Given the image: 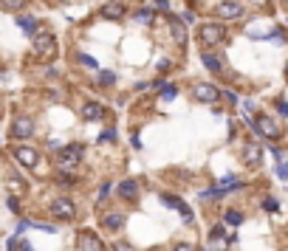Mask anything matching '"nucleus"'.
Segmentation results:
<instances>
[{"mask_svg": "<svg viewBox=\"0 0 288 251\" xmlns=\"http://www.w3.org/2000/svg\"><path fill=\"white\" fill-rule=\"evenodd\" d=\"M198 40H201V45H221L226 40V29L221 23H203L198 29Z\"/></svg>", "mask_w": 288, "mask_h": 251, "instance_id": "1", "label": "nucleus"}, {"mask_svg": "<svg viewBox=\"0 0 288 251\" xmlns=\"http://www.w3.org/2000/svg\"><path fill=\"white\" fill-rule=\"evenodd\" d=\"M31 43H34V51H37L40 57H48V60H54L57 57V40L54 34H48V31H34L31 34Z\"/></svg>", "mask_w": 288, "mask_h": 251, "instance_id": "2", "label": "nucleus"}, {"mask_svg": "<svg viewBox=\"0 0 288 251\" xmlns=\"http://www.w3.org/2000/svg\"><path fill=\"white\" fill-rule=\"evenodd\" d=\"M48 212H51V217H54V220H74L76 206H74V201H71V198H54V201H51V206H48Z\"/></svg>", "mask_w": 288, "mask_h": 251, "instance_id": "3", "label": "nucleus"}, {"mask_svg": "<svg viewBox=\"0 0 288 251\" xmlns=\"http://www.w3.org/2000/svg\"><path fill=\"white\" fill-rule=\"evenodd\" d=\"M80 150L82 147H62V150H57L54 153V164H57V170H76V164H80Z\"/></svg>", "mask_w": 288, "mask_h": 251, "instance_id": "4", "label": "nucleus"}, {"mask_svg": "<svg viewBox=\"0 0 288 251\" xmlns=\"http://www.w3.org/2000/svg\"><path fill=\"white\" fill-rule=\"evenodd\" d=\"M251 124H254V130H257V133L263 135V138H269V141H277V138L282 135L280 124H277L274 119H269V116H257Z\"/></svg>", "mask_w": 288, "mask_h": 251, "instance_id": "5", "label": "nucleus"}, {"mask_svg": "<svg viewBox=\"0 0 288 251\" xmlns=\"http://www.w3.org/2000/svg\"><path fill=\"white\" fill-rule=\"evenodd\" d=\"M192 96H195L198 102L215 104L218 99H221V91H218L215 85H209V82H198V85H192Z\"/></svg>", "mask_w": 288, "mask_h": 251, "instance_id": "6", "label": "nucleus"}, {"mask_svg": "<svg viewBox=\"0 0 288 251\" xmlns=\"http://www.w3.org/2000/svg\"><path fill=\"white\" fill-rule=\"evenodd\" d=\"M14 158H17V164H23L25 170H34V166L40 164V153L34 147H17L14 150Z\"/></svg>", "mask_w": 288, "mask_h": 251, "instance_id": "7", "label": "nucleus"}, {"mask_svg": "<svg viewBox=\"0 0 288 251\" xmlns=\"http://www.w3.org/2000/svg\"><path fill=\"white\" fill-rule=\"evenodd\" d=\"M215 14H218V17H223V20H238V17H243V6H240V3H234V0H223V3H218Z\"/></svg>", "mask_w": 288, "mask_h": 251, "instance_id": "8", "label": "nucleus"}, {"mask_svg": "<svg viewBox=\"0 0 288 251\" xmlns=\"http://www.w3.org/2000/svg\"><path fill=\"white\" fill-rule=\"evenodd\" d=\"M76 243H80V251H104L102 240H99L93 232H88V229H85V232H80Z\"/></svg>", "mask_w": 288, "mask_h": 251, "instance_id": "9", "label": "nucleus"}, {"mask_svg": "<svg viewBox=\"0 0 288 251\" xmlns=\"http://www.w3.org/2000/svg\"><path fill=\"white\" fill-rule=\"evenodd\" d=\"M161 201H164L170 209H175V212L181 214V217H184V223H192V209L187 206V203L181 201V198H175V195H164Z\"/></svg>", "mask_w": 288, "mask_h": 251, "instance_id": "10", "label": "nucleus"}, {"mask_svg": "<svg viewBox=\"0 0 288 251\" xmlns=\"http://www.w3.org/2000/svg\"><path fill=\"white\" fill-rule=\"evenodd\" d=\"M82 119H88V122H102V119H104V104L85 102V104H82Z\"/></svg>", "mask_w": 288, "mask_h": 251, "instance_id": "11", "label": "nucleus"}, {"mask_svg": "<svg viewBox=\"0 0 288 251\" xmlns=\"http://www.w3.org/2000/svg\"><path fill=\"white\" fill-rule=\"evenodd\" d=\"M12 135L14 138H31V135H34V122H31V119H17V122L12 124Z\"/></svg>", "mask_w": 288, "mask_h": 251, "instance_id": "12", "label": "nucleus"}, {"mask_svg": "<svg viewBox=\"0 0 288 251\" xmlns=\"http://www.w3.org/2000/svg\"><path fill=\"white\" fill-rule=\"evenodd\" d=\"M116 195L122 198V201H136V195H139V184H136L133 178H127V181H122V184L116 186Z\"/></svg>", "mask_w": 288, "mask_h": 251, "instance_id": "13", "label": "nucleus"}, {"mask_svg": "<svg viewBox=\"0 0 288 251\" xmlns=\"http://www.w3.org/2000/svg\"><path fill=\"white\" fill-rule=\"evenodd\" d=\"M260 161H263V150H260L257 144H246L243 147V164L260 166Z\"/></svg>", "mask_w": 288, "mask_h": 251, "instance_id": "14", "label": "nucleus"}, {"mask_svg": "<svg viewBox=\"0 0 288 251\" xmlns=\"http://www.w3.org/2000/svg\"><path fill=\"white\" fill-rule=\"evenodd\" d=\"M99 14H102L104 20H122L124 14H127V9H124L122 3H104V6H102V12H99Z\"/></svg>", "mask_w": 288, "mask_h": 251, "instance_id": "15", "label": "nucleus"}, {"mask_svg": "<svg viewBox=\"0 0 288 251\" xmlns=\"http://www.w3.org/2000/svg\"><path fill=\"white\" fill-rule=\"evenodd\" d=\"M170 34H172V40H175L178 45L187 43V25L181 23L178 17H170Z\"/></svg>", "mask_w": 288, "mask_h": 251, "instance_id": "16", "label": "nucleus"}, {"mask_svg": "<svg viewBox=\"0 0 288 251\" xmlns=\"http://www.w3.org/2000/svg\"><path fill=\"white\" fill-rule=\"evenodd\" d=\"M102 226L108 229V232H119V229L124 226V214H119V212H116V214H113V212H111V214H104Z\"/></svg>", "mask_w": 288, "mask_h": 251, "instance_id": "17", "label": "nucleus"}, {"mask_svg": "<svg viewBox=\"0 0 288 251\" xmlns=\"http://www.w3.org/2000/svg\"><path fill=\"white\" fill-rule=\"evenodd\" d=\"M209 240H212V243L218 245V248H223V245L232 243V240H226V229H223V226H215L212 232H209Z\"/></svg>", "mask_w": 288, "mask_h": 251, "instance_id": "18", "label": "nucleus"}, {"mask_svg": "<svg viewBox=\"0 0 288 251\" xmlns=\"http://www.w3.org/2000/svg\"><path fill=\"white\" fill-rule=\"evenodd\" d=\"M17 25L25 31V34H34V31H37V17H31V14H23V17H17Z\"/></svg>", "mask_w": 288, "mask_h": 251, "instance_id": "19", "label": "nucleus"}, {"mask_svg": "<svg viewBox=\"0 0 288 251\" xmlns=\"http://www.w3.org/2000/svg\"><path fill=\"white\" fill-rule=\"evenodd\" d=\"M201 62L209 68V71H215V74H218V71L223 68V65H221V57H215V54H203V57H201Z\"/></svg>", "mask_w": 288, "mask_h": 251, "instance_id": "20", "label": "nucleus"}, {"mask_svg": "<svg viewBox=\"0 0 288 251\" xmlns=\"http://www.w3.org/2000/svg\"><path fill=\"white\" fill-rule=\"evenodd\" d=\"M223 220H226L229 226H240V223H243V214H240L238 209H229V212L223 214Z\"/></svg>", "mask_w": 288, "mask_h": 251, "instance_id": "21", "label": "nucleus"}, {"mask_svg": "<svg viewBox=\"0 0 288 251\" xmlns=\"http://www.w3.org/2000/svg\"><path fill=\"white\" fill-rule=\"evenodd\" d=\"M25 6V0H0V9H6V12H20Z\"/></svg>", "mask_w": 288, "mask_h": 251, "instance_id": "22", "label": "nucleus"}, {"mask_svg": "<svg viewBox=\"0 0 288 251\" xmlns=\"http://www.w3.org/2000/svg\"><path fill=\"white\" fill-rule=\"evenodd\" d=\"M155 88H161V96L164 99H175V85H170V82H155Z\"/></svg>", "mask_w": 288, "mask_h": 251, "instance_id": "23", "label": "nucleus"}, {"mask_svg": "<svg viewBox=\"0 0 288 251\" xmlns=\"http://www.w3.org/2000/svg\"><path fill=\"white\" fill-rule=\"evenodd\" d=\"M136 20H139L141 25H150L153 23V12H150V9H139V12H136Z\"/></svg>", "mask_w": 288, "mask_h": 251, "instance_id": "24", "label": "nucleus"}, {"mask_svg": "<svg viewBox=\"0 0 288 251\" xmlns=\"http://www.w3.org/2000/svg\"><path fill=\"white\" fill-rule=\"evenodd\" d=\"M113 82H116V76H113L111 71H102V74H99V85L102 88H111Z\"/></svg>", "mask_w": 288, "mask_h": 251, "instance_id": "25", "label": "nucleus"}, {"mask_svg": "<svg viewBox=\"0 0 288 251\" xmlns=\"http://www.w3.org/2000/svg\"><path fill=\"white\" fill-rule=\"evenodd\" d=\"M111 248H113V251H136L133 245L127 243V240H116V243H111Z\"/></svg>", "mask_w": 288, "mask_h": 251, "instance_id": "26", "label": "nucleus"}, {"mask_svg": "<svg viewBox=\"0 0 288 251\" xmlns=\"http://www.w3.org/2000/svg\"><path fill=\"white\" fill-rule=\"evenodd\" d=\"M76 60H80V65H85V68H96V60H93V57H88V54H80Z\"/></svg>", "mask_w": 288, "mask_h": 251, "instance_id": "27", "label": "nucleus"}, {"mask_svg": "<svg viewBox=\"0 0 288 251\" xmlns=\"http://www.w3.org/2000/svg\"><path fill=\"white\" fill-rule=\"evenodd\" d=\"M277 164H280L277 166V175H280L282 181H288V161H277Z\"/></svg>", "mask_w": 288, "mask_h": 251, "instance_id": "28", "label": "nucleus"}, {"mask_svg": "<svg viewBox=\"0 0 288 251\" xmlns=\"http://www.w3.org/2000/svg\"><path fill=\"white\" fill-rule=\"evenodd\" d=\"M99 141H102V144H108V141H116V130H104V133L99 135Z\"/></svg>", "mask_w": 288, "mask_h": 251, "instance_id": "29", "label": "nucleus"}, {"mask_svg": "<svg viewBox=\"0 0 288 251\" xmlns=\"http://www.w3.org/2000/svg\"><path fill=\"white\" fill-rule=\"evenodd\" d=\"M263 209H266V212H277V209H280V203H277L274 198H269V201L263 203Z\"/></svg>", "mask_w": 288, "mask_h": 251, "instance_id": "30", "label": "nucleus"}, {"mask_svg": "<svg viewBox=\"0 0 288 251\" xmlns=\"http://www.w3.org/2000/svg\"><path fill=\"white\" fill-rule=\"evenodd\" d=\"M9 186H12V189L17 192V195H20V192H25V184H20V181H14V178L9 181Z\"/></svg>", "mask_w": 288, "mask_h": 251, "instance_id": "31", "label": "nucleus"}, {"mask_svg": "<svg viewBox=\"0 0 288 251\" xmlns=\"http://www.w3.org/2000/svg\"><path fill=\"white\" fill-rule=\"evenodd\" d=\"M172 251H195V245H192V243H178Z\"/></svg>", "mask_w": 288, "mask_h": 251, "instance_id": "32", "label": "nucleus"}, {"mask_svg": "<svg viewBox=\"0 0 288 251\" xmlns=\"http://www.w3.org/2000/svg\"><path fill=\"white\" fill-rule=\"evenodd\" d=\"M277 110H280L282 116H288V102H282V99H280V102H277Z\"/></svg>", "mask_w": 288, "mask_h": 251, "instance_id": "33", "label": "nucleus"}, {"mask_svg": "<svg viewBox=\"0 0 288 251\" xmlns=\"http://www.w3.org/2000/svg\"><path fill=\"white\" fill-rule=\"evenodd\" d=\"M17 251H34V248H31V243H29V240H23V243L17 245Z\"/></svg>", "mask_w": 288, "mask_h": 251, "instance_id": "34", "label": "nucleus"}, {"mask_svg": "<svg viewBox=\"0 0 288 251\" xmlns=\"http://www.w3.org/2000/svg\"><path fill=\"white\" fill-rule=\"evenodd\" d=\"M153 251H161V248H153Z\"/></svg>", "mask_w": 288, "mask_h": 251, "instance_id": "35", "label": "nucleus"}, {"mask_svg": "<svg viewBox=\"0 0 288 251\" xmlns=\"http://www.w3.org/2000/svg\"><path fill=\"white\" fill-rule=\"evenodd\" d=\"M285 3H288V0H285Z\"/></svg>", "mask_w": 288, "mask_h": 251, "instance_id": "36", "label": "nucleus"}]
</instances>
